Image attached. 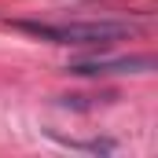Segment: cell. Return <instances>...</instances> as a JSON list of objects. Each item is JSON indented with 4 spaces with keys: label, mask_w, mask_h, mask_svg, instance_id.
<instances>
[{
    "label": "cell",
    "mask_w": 158,
    "mask_h": 158,
    "mask_svg": "<svg viewBox=\"0 0 158 158\" xmlns=\"http://www.w3.org/2000/svg\"><path fill=\"white\" fill-rule=\"evenodd\" d=\"M19 30L33 33L52 44H81V48H103L110 40L132 37V22H114V19H96V22H15Z\"/></svg>",
    "instance_id": "obj_1"
},
{
    "label": "cell",
    "mask_w": 158,
    "mask_h": 158,
    "mask_svg": "<svg viewBox=\"0 0 158 158\" xmlns=\"http://www.w3.org/2000/svg\"><path fill=\"white\" fill-rule=\"evenodd\" d=\"M77 77H107V74H151L155 59L151 55H96V59H74L66 66Z\"/></svg>",
    "instance_id": "obj_2"
}]
</instances>
